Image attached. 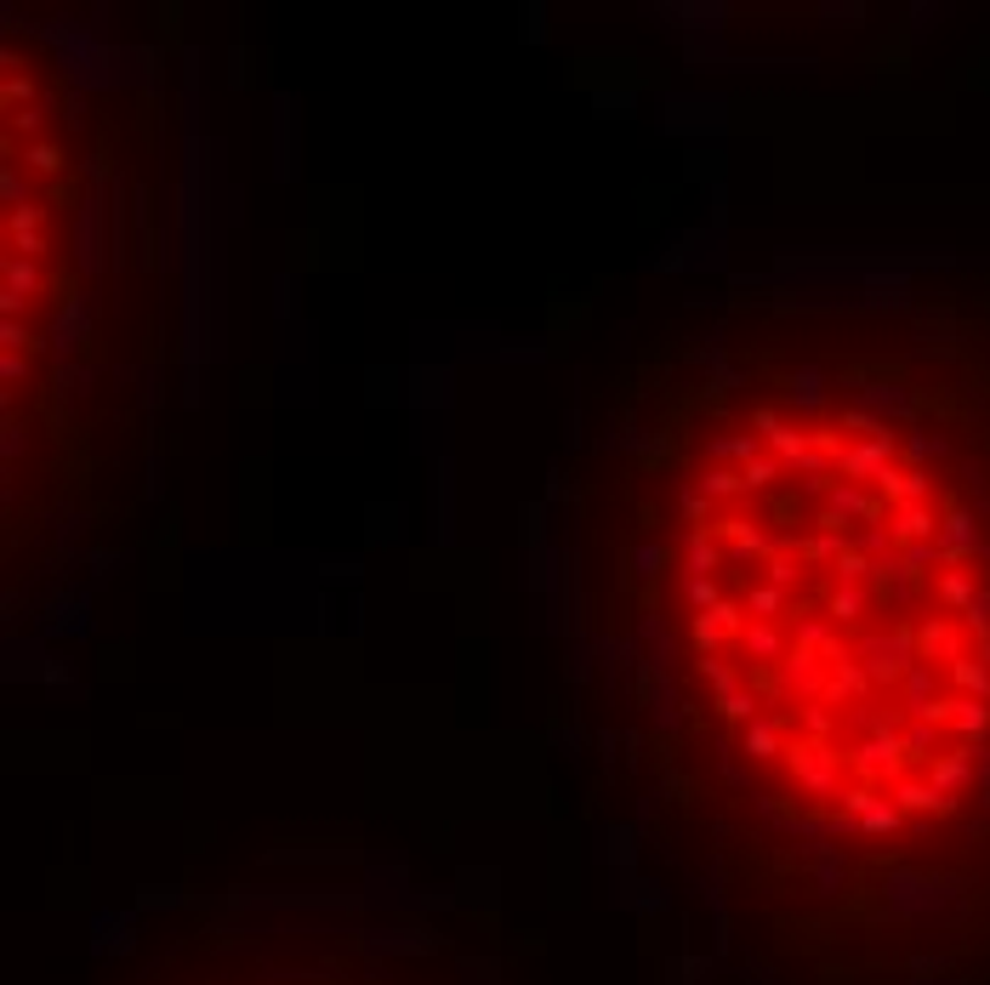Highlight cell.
<instances>
[{
  "mask_svg": "<svg viewBox=\"0 0 990 985\" xmlns=\"http://www.w3.org/2000/svg\"><path fill=\"white\" fill-rule=\"evenodd\" d=\"M866 405H746L678 507V627L746 792L814 849L956 814L990 735L979 530Z\"/></svg>",
  "mask_w": 990,
  "mask_h": 985,
  "instance_id": "1",
  "label": "cell"
}]
</instances>
